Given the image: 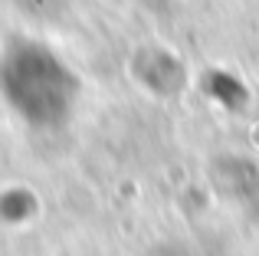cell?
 Masks as SVG:
<instances>
[{"instance_id": "1", "label": "cell", "mask_w": 259, "mask_h": 256, "mask_svg": "<svg viewBox=\"0 0 259 256\" xmlns=\"http://www.w3.org/2000/svg\"><path fill=\"white\" fill-rule=\"evenodd\" d=\"M0 99L26 122H46L66 105V72L30 39L0 50Z\"/></svg>"}]
</instances>
